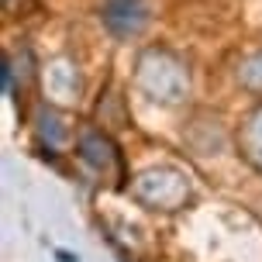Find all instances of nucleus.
I'll return each instance as SVG.
<instances>
[{"label": "nucleus", "instance_id": "4", "mask_svg": "<svg viewBox=\"0 0 262 262\" xmlns=\"http://www.w3.org/2000/svg\"><path fill=\"white\" fill-rule=\"evenodd\" d=\"M79 152H83V159L86 162H93L97 169H118V148L111 145V138L107 135H100V131H86L83 138H79Z\"/></svg>", "mask_w": 262, "mask_h": 262}, {"label": "nucleus", "instance_id": "6", "mask_svg": "<svg viewBox=\"0 0 262 262\" xmlns=\"http://www.w3.org/2000/svg\"><path fill=\"white\" fill-rule=\"evenodd\" d=\"M238 83L252 93H262V49L252 52L249 59H242V66H238Z\"/></svg>", "mask_w": 262, "mask_h": 262}, {"label": "nucleus", "instance_id": "5", "mask_svg": "<svg viewBox=\"0 0 262 262\" xmlns=\"http://www.w3.org/2000/svg\"><path fill=\"white\" fill-rule=\"evenodd\" d=\"M242 152L249 156V162L255 169H262V107L245 121V128H242Z\"/></svg>", "mask_w": 262, "mask_h": 262}, {"label": "nucleus", "instance_id": "3", "mask_svg": "<svg viewBox=\"0 0 262 262\" xmlns=\"http://www.w3.org/2000/svg\"><path fill=\"white\" fill-rule=\"evenodd\" d=\"M100 17H104L111 35H118V38H138L148 28V21H152V11H148V0H104Z\"/></svg>", "mask_w": 262, "mask_h": 262}, {"label": "nucleus", "instance_id": "2", "mask_svg": "<svg viewBox=\"0 0 262 262\" xmlns=\"http://www.w3.org/2000/svg\"><path fill=\"white\" fill-rule=\"evenodd\" d=\"M186 193H190V186L186 180L180 176L176 169L169 166H159V169H148L138 176V183H135V196L148 204V207H162V210H176V204H183Z\"/></svg>", "mask_w": 262, "mask_h": 262}, {"label": "nucleus", "instance_id": "1", "mask_svg": "<svg viewBox=\"0 0 262 262\" xmlns=\"http://www.w3.org/2000/svg\"><path fill=\"white\" fill-rule=\"evenodd\" d=\"M135 86L156 104H183L190 97V69L169 49H145L135 62Z\"/></svg>", "mask_w": 262, "mask_h": 262}]
</instances>
